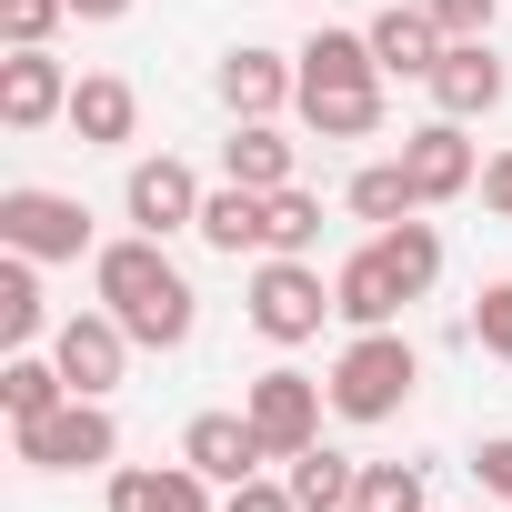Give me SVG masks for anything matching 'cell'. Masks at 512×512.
I'll list each match as a JSON object with an SVG mask.
<instances>
[{
    "label": "cell",
    "instance_id": "1",
    "mask_svg": "<svg viewBox=\"0 0 512 512\" xmlns=\"http://www.w3.org/2000/svg\"><path fill=\"white\" fill-rule=\"evenodd\" d=\"M91 292H101V312H111L131 342H151V352H181V342H191V322H201V302H191L181 262H171L151 231H131V241H101V251H91Z\"/></svg>",
    "mask_w": 512,
    "mask_h": 512
},
{
    "label": "cell",
    "instance_id": "2",
    "mask_svg": "<svg viewBox=\"0 0 512 512\" xmlns=\"http://www.w3.org/2000/svg\"><path fill=\"white\" fill-rule=\"evenodd\" d=\"M292 61H302V91L292 101H302V121L322 141H372L382 131V81L392 71L372 61V31H312Z\"/></svg>",
    "mask_w": 512,
    "mask_h": 512
},
{
    "label": "cell",
    "instance_id": "3",
    "mask_svg": "<svg viewBox=\"0 0 512 512\" xmlns=\"http://www.w3.org/2000/svg\"><path fill=\"white\" fill-rule=\"evenodd\" d=\"M412 382H422V352H412L402 332H362V342L332 362V412H342V422H392V412L412 402Z\"/></svg>",
    "mask_w": 512,
    "mask_h": 512
},
{
    "label": "cell",
    "instance_id": "4",
    "mask_svg": "<svg viewBox=\"0 0 512 512\" xmlns=\"http://www.w3.org/2000/svg\"><path fill=\"white\" fill-rule=\"evenodd\" d=\"M11 452H21L31 472H91V462H111V452H121V422H111L91 392H71L61 412L11 422Z\"/></svg>",
    "mask_w": 512,
    "mask_h": 512
},
{
    "label": "cell",
    "instance_id": "5",
    "mask_svg": "<svg viewBox=\"0 0 512 512\" xmlns=\"http://www.w3.org/2000/svg\"><path fill=\"white\" fill-rule=\"evenodd\" d=\"M322 312H342V302L322 292V272L302 262V251H272V262L251 272V332L262 342H312Z\"/></svg>",
    "mask_w": 512,
    "mask_h": 512
},
{
    "label": "cell",
    "instance_id": "6",
    "mask_svg": "<svg viewBox=\"0 0 512 512\" xmlns=\"http://www.w3.org/2000/svg\"><path fill=\"white\" fill-rule=\"evenodd\" d=\"M0 241L31 251V262H81V251H91V211H81L71 191L21 181V191H0Z\"/></svg>",
    "mask_w": 512,
    "mask_h": 512
},
{
    "label": "cell",
    "instance_id": "7",
    "mask_svg": "<svg viewBox=\"0 0 512 512\" xmlns=\"http://www.w3.org/2000/svg\"><path fill=\"white\" fill-rule=\"evenodd\" d=\"M322 402H332V382H312V372H262L241 392V412H251V432H262L272 462H292V452L322 442Z\"/></svg>",
    "mask_w": 512,
    "mask_h": 512
},
{
    "label": "cell",
    "instance_id": "8",
    "mask_svg": "<svg viewBox=\"0 0 512 512\" xmlns=\"http://www.w3.org/2000/svg\"><path fill=\"white\" fill-rule=\"evenodd\" d=\"M201 181H191V161H131V191H121V211H131V231H151V241H171V231H201Z\"/></svg>",
    "mask_w": 512,
    "mask_h": 512
},
{
    "label": "cell",
    "instance_id": "9",
    "mask_svg": "<svg viewBox=\"0 0 512 512\" xmlns=\"http://www.w3.org/2000/svg\"><path fill=\"white\" fill-rule=\"evenodd\" d=\"M51 362L71 372V392H91V402H101V392L121 382V362H131V332H121L111 312H71V322L51 332Z\"/></svg>",
    "mask_w": 512,
    "mask_h": 512
},
{
    "label": "cell",
    "instance_id": "10",
    "mask_svg": "<svg viewBox=\"0 0 512 512\" xmlns=\"http://www.w3.org/2000/svg\"><path fill=\"white\" fill-rule=\"evenodd\" d=\"M502 91H512V71L492 61V41H452V51L432 61V101H442V121H482V111H502Z\"/></svg>",
    "mask_w": 512,
    "mask_h": 512
},
{
    "label": "cell",
    "instance_id": "11",
    "mask_svg": "<svg viewBox=\"0 0 512 512\" xmlns=\"http://www.w3.org/2000/svg\"><path fill=\"white\" fill-rule=\"evenodd\" d=\"M402 171H412V201H422V211L452 201V191H472V141H462V121H422V131H402Z\"/></svg>",
    "mask_w": 512,
    "mask_h": 512
},
{
    "label": "cell",
    "instance_id": "12",
    "mask_svg": "<svg viewBox=\"0 0 512 512\" xmlns=\"http://www.w3.org/2000/svg\"><path fill=\"white\" fill-rule=\"evenodd\" d=\"M292 91H302V61H282V51H262V41H241V51L221 61V101H231V121H272Z\"/></svg>",
    "mask_w": 512,
    "mask_h": 512
},
{
    "label": "cell",
    "instance_id": "13",
    "mask_svg": "<svg viewBox=\"0 0 512 512\" xmlns=\"http://www.w3.org/2000/svg\"><path fill=\"white\" fill-rule=\"evenodd\" d=\"M0 121H11V131L71 121V81H61L51 51H11V61H0Z\"/></svg>",
    "mask_w": 512,
    "mask_h": 512
},
{
    "label": "cell",
    "instance_id": "14",
    "mask_svg": "<svg viewBox=\"0 0 512 512\" xmlns=\"http://www.w3.org/2000/svg\"><path fill=\"white\" fill-rule=\"evenodd\" d=\"M181 462L211 472V482H251L272 452H262V432H251V412H201V422L181 432Z\"/></svg>",
    "mask_w": 512,
    "mask_h": 512
},
{
    "label": "cell",
    "instance_id": "15",
    "mask_svg": "<svg viewBox=\"0 0 512 512\" xmlns=\"http://www.w3.org/2000/svg\"><path fill=\"white\" fill-rule=\"evenodd\" d=\"M452 41H442V21L432 11H412V0H392V11L372 21V61L392 71V81H432V61H442Z\"/></svg>",
    "mask_w": 512,
    "mask_h": 512
},
{
    "label": "cell",
    "instance_id": "16",
    "mask_svg": "<svg viewBox=\"0 0 512 512\" xmlns=\"http://www.w3.org/2000/svg\"><path fill=\"white\" fill-rule=\"evenodd\" d=\"M71 131H81L91 151H121V141L141 131V91H131L121 71H91V81H71Z\"/></svg>",
    "mask_w": 512,
    "mask_h": 512
},
{
    "label": "cell",
    "instance_id": "17",
    "mask_svg": "<svg viewBox=\"0 0 512 512\" xmlns=\"http://www.w3.org/2000/svg\"><path fill=\"white\" fill-rule=\"evenodd\" d=\"M111 512H211V472H191V462L111 472Z\"/></svg>",
    "mask_w": 512,
    "mask_h": 512
},
{
    "label": "cell",
    "instance_id": "18",
    "mask_svg": "<svg viewBox=\"0 0 512 512\" xmlns=\"http://www.w3.org/2000/svg\"><path fill=\"white\" fill-rule=\"evenodd\" d=\"M332 302H342V322H352V332H392V312H402L412 292L382 272V251H352V262L332 272Z\"/></svg>",
    "mask_w": 512,
    "mask_h": 512
},
{
    "label": "cell",
    "instance_id": "19",
    "mask_svg": "<svg viewBox=\"0 0 512 512\" xmlns=\"http://www.w3.org/2000/svg\"><path fill=\"white\" fill-rule=\"evenodd\" d=\"M221 181H241V191H292V141H282L272 121H241V131L221 141Z\"/></svg>",
    "mask_w": 512,
    "mask_h": 512
},
{
    "label": "cell",
    "instance_id": "20",
    "mask_svg": "<svg viewBox=\"0 0 512 512\" xmlns=\"http://www.w3.org/2000/svg\"><path fill=\"white\" fill-rule=\"evenodd\" d=\"M262 221H272V191L221 181V191L201 201V241H211V251H231V262H241V251H262Z\"/></svg>",
    "mask_w": 512,
    "mask_h": 512
},
{
    "label": "cell",
    "instance_id": "21",
    "mask_svg": "<svg viewBox=\"0 0 512 512\" xmlns=\"http://www.w3.org/2000/svg\"><path fill=\"white\" fill-rule=\"evenodd\" d=\"M292 502H302V512H352V502H362V462H342L332 442L292 452Z\"/></svg>",
    "mask_w": 512,
    "mask_h": 512
},
{
    "label": "cell",
    "instance_id": "22",
    "mask_svg": "<svg viewBox=\"0 0 512 512\" xmlns=\"http://www.w3.org/2000/svg\"><path fill=\"white\" fill-rule=\"evenodd\" d=\"M372 251H382V272H392V282H402L412 302H422V292L442 282V231H432V221H392V231H382Z\"/></svg>",
    "mask_w": 512,
    "mask_h": 512
},
{
    "label": "cell",
    "instance_id": "23",
    "mask_svg": "<svg viewBox=\"0 0 512 512\" xmlns=\"http://www.w3.org/2000/svg\"><path fill=\"white\" fill-rule=\"evenodd\" d=\"M61 402H71V372H61V362H31V352L0 362V412H11V422H41V412H61Z\"/></svg>",
    "mask_w": 512,
    "mask_h": 512
},
{
    "label": "cell",
    "instance_id": "24",
    "mask_svg": "<svg viewBox=\"0 0 512 512\" xmlns=\"http://www.w3.org/2000/svg\"><path fill=\"white\" fill-rule=\"evenodd\" d=\"M51 322V302H41V262L31 251H11V262H0V342H31Z\"/></svg>",
    "mask_w": 512,
    "mask_h": 512
},
{
    "label": "cell",
    "instance_id": "25",
    "mask_svg": "<svg viewBox=\"0 0 512 512\" xmlns=\"http://www.w3.org/2000/svg\"><path fill=\"white\" fill-rule=\"evenodd\" d=\"M352 211H362V221H382V231H392V221H412V211H422V201H412V171H402V161H372V171L352 181Z\"/></svg>",
    "mask_w": 512,
    "mask_h": 512
},
{
    "label": "cell",
    "instance_id": "26",
    "mask_svg": "<svg viewBox=\"0 0 512 512\" xmlns=\"http://www.w3.org/2000/svg\"><path fill=\"white\" fill-rule=\"evenodd\" d=\"M322 241V201L292 181V191H272V221H262V251H312Z\"/></svg>",
    "mask_w": 512,
    "mask_h": 512
},
{
    "label": "cell",
    "instance_id": "27",
    "mask_svg": "<svg viewBox=\"0 0 512 512\" xmlns=\"http://www.w3.org/2000/svg\"><path fill=\"white\" fill-rule=\"evenodd\" d=\"M362 512H432L422 462H362Z\"/></svg>",
    "mask_w": 512,
    "mask_h": 512
},
{
    "label": "cell",
    "instance_id": "28",
    "mask_svg": "<svg viewBox=\"0 0 512 512\" xmlns=\"http://www.w3.org/2000/svg\"><path fill=\"white\" fill-rule=\"evenodd\" d=\"M61 21H71V0H0V41L11 51H51Z\"/></svg>",
    "mask_w": 512,
    "mask_h": 512
},
{
    "label": "cell",
    "instance_id": "29",
    "mask_svg": "<svg viewBox=\"0 0 512 512\" xmlns=\"http://www.w3.org/2000/svg\"><path fill=\"white\" fill-rule=\"evenodd\" d=\"M472 342H482L492 362H512V282H492V292L472 302Z\"/></svg>",
    "mask_w": 512,
    "mask_h": 512
},
{
    "label": "cell",
    "instance_id": "30",
    "mask_svg": "<svg viewBox=\"0 0 512 512\" xmlns=\"http://www.w3.org/2000/svg\"><path fill=\"white\" fill-rule=\"evenodd\" d=\"M422 11L442 21V41H492V21H502V0H422Z\"/></svg>",
    "mask_w": 512,
    "mask_h": 512
},
{
    "label": "cell",
    "instance_id": "31",
    "mask_svg": "<svg viewBox=\"0 0 512 512\" xmlns=\"http://www.w3.org/2000/svg\"><path fill=\"white\" fill-rule=\"evenodd\" d=\"M472 482H482L492 502H512V432H492V442L472 452Z\"/></svg>",
    "mask_w": 512,
    "mask_h": 512
},
{
    "label": "cell",
    "instance_id": "32",
    "mask_svg": "<svg viewBox=\"0 0 512 512\" xmlns=\"http://www.w3.org/2000/svg\"><path fill=\"white\" fill-rule=\"evenodd\" d=\"M221 512H302V502H292V482H282V492H272V482H231Z\"/></svg>",
    "mask_w": 512,
    "mask_h": 512
},
{
    "label": "cell",
    "instance_id": "33",
    "mask_svg": "<svg viewBox=\"0 0 512 512\" xmlns=\"http://www.w3.org/2000/svg\"><path fill=\"white\" fill-rule=\"evenodd\" d=\"M482 201L512 221V151H502V161H482Z\"/></svg>",
    "mask_w": 512,
    "mask_h": 512
},
{
    "label": "cell",
    "instance_id": "34",
    "mask_svg": "<svg viewBox=\"0 0 512 512\" xmlns=\"http://www.w3.org/2000/svg\"><path fill=\"white\" fill-rule=\"evenodd\" d=\"M131 0H71V21H121Z\"/></svg>",
    "mask_w": 512,
    "mask_h": 512
},
{
    "label": "cell",
    "instance_id": "35",
    "mask_svg": "<svg viewBox=\"0 0 512 512\" xmlns=\"http://www.w3.org/2000/svg\"><path fill=\"white\" fill-rule=\"evenodd\" d=\"M352 512H362V502H352Z\"/></svg>",
    "mask_w": 512,
    "mask_h": 512
}]
</instances>
